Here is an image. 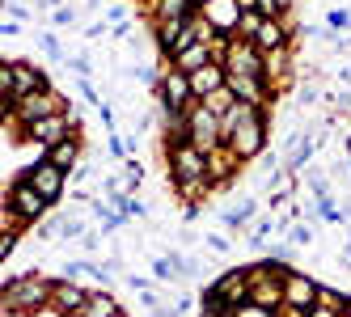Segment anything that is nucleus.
Returning <instances> with one entry per match:
<instances>
[{
  "label": "nucleus",
  "instance_id": "obj_1",
  "mask_svg": "<svg viewBox=\"0 0 351 317\" xmlns=\"http://www.w3.org/2000/svg\"><path fill=\"white\" fill-rule=\"evenodd\" d=\"M56 292V283H47V279H34V275H21L13 283H5V309H17V313H26L34 305H43L47 296Z\"/></svg>",
  "mask_w": 351,
  "mask_h": 317
},
{
  "label": "nucleus",
  "instance_id": "obj_2",
  "mask_svg": "<svg viewBox=\"0 0 351 317\" xmlns=\"http://www.w3.org/2000/svg\"><path fill=\"white\" fill-rule=\"evenodd\" d=\"M216 140H220V114L212 106H195L186 114V144L204 153H216Z\"/></svg>",
  "mask_w": 351,
  "mask_h": 317
},
{
  "label": "nucleus",
  "instance_id": "obj_3",
  "mask_svg": "<svg viewBox=\"0 0 351 317\" xmlns=\"http://www.w3.org/2000/svg\"><path fill=\"white\" fill-rule=\"evenodd\" d=\"M233 153L237 157H254L258 149H263V114L254 110V106H245V118L233 127Z\"/></svg>",
  "mask_w": 351,
  "mask_h": 317
},
{
  "label": "nucleus",
  "instance_id": "obj_4",
  "mask_svg": "<svg viewBox=\"0 0 351 317\" xmlns=\"http://www.w3.org/2000/svg\"><path fill=\"white\" fill-rule=\"evenodd\" d=\"M169 165H173V174H178L182 182H199L208 174V153L195 149V144H178V149L169 153Z\"/></svg>",
  "mask_w": 351,
  "mask_h": 317
},
{
  "label": "nucleus",
  "instance_id": "obj_5",
  "mask_svg": "<svg viewBox=\"0 0 351 317\" xmlns=\"http://www.w3.org/2000/svg\"><path fill=\"white\" fill-rule=\"evenodd\" d=\"M208 301H216V305H241V301H250V271H229V275H220L216 283H212V292H208Z\"/></svg>",
  "mask_w": 351,
  "mask_h": 317
},
{
  "label": "nucleus",
  "instance_id": "obj_6",
  "mask_svg": "<svg viewBox=\"0 0 351 317\" xmlns=\"http://www.w3.org/2000/svg\"><path fill=\"white\" fill-rule=\"evenodd\" d=\"M17 114L26 118V127L38 123V118H51V114H64V102L56 93H30V97H21L17 102Z\"/></svg>",
  "mask_w": 351,
  "mask_h": 317
},
{
  "label": "nucleus",
  "instance_id": "obj_7",
  "mask_svg": "<svg viewBox=\"0 0 351 317\" xmlns=\"http://www.w3.org/2000/svg\"><path fill=\"white\" fill-rule=\"evenodd\" d=\"M26 182L43 194L47 203H51V199H60V190H64V169H56L51 161H43V165H34L30 174H26Z\"/></svg>",
  "mask_w": 351,
  "mask_h": 317
},
{
  "label": "nucleus",
  "instance_id": "obj_8",
  "mask_svg": "<svg viewBox=\"0 0 351 317\" xmlns=\"http://www.w3.org/2000/svg\"><path fill=\"white\" fill-rule=\"evenodd\" d=\"M317 283L309 279V275H296V271H288L284 275V301L292 305V309H309L313 301H317Z\"/></svg>",
  "mask_w": 351,
  "mask_h": 317
},
{
  "label": "nucleus",
  "instance_id": "obj_9",
  "mask_svg": "<svg viewBox=\"0 0 351 317\" xmlns=\"http://www.w3.org/2000/svg\"><path fill=\"white\" fill-rule=\"evenodd\" d=\"M224 72H245V77H263V55L254 42H229V68Z\"/></svg>",
  "mask_w": 351,
  "mask_h": 317
},
{
  "label": "nucleus",
  "instance_id": "obj_10",
  "mask_svg": "<svg viewBox=\"0 0 351 317\" xmlns=\"http://www.w3.org/2000/svg\"><path fill=\"white\" fill-rule=\"evenodd\" d=\"M26 136H30L34 144H47V149H56V144H64V140H68V118H64V114L38 118V123H30V127H26Z\"/></svg>",
  "mask_w": 351,
  "mask_h": 317
},
{
  "label": "nucleus",
  "instance_id": "obj_11",
  "mask_svg": "<svg viewBox=\"0 0 351 317\" xmlns=\"http://www.w3.org/2000/svg\"><path fill=\"white\" fill-rule=\"evenodd\" d=\"M186 77H191L195 97H212V93H220L224 85H229V72H224L220 64H208V68H199V72H186Z\"/></svg>",
  "mask_w": 351,
  "mask_h": 317
},
{
  "label": "nucleus",
  "instance_id": "obj_12",
  "mask_svg": "<svg viewBox=\"0 0 351 317\" xmlns=\"http://www.w3.org/2000/svg\"><path fill=\"white\" fill-rule=\"evenodd\" d=\"M161 97H165V106H169V110H182L191 97H195L191 77H186V72H165V81H161Z\"/></svg>",
  "mask_w": 351,
  "mask_h": 317
},
{
  "label": "nucleus",
  "instance_id": "obj_13",
  "mask_svg": "<svg viewBox=\"0 0 351 317\" xmlns=\"http://www.w3.org/2000/svg\"><path fill=\"white\" fill-rule=\"evenodd\" d=\"M9 207H17L21 216H26V220H34V216H43V212H47V199H43V194H38L30 182H17V186H13V194H9Z\"/></svg>",
  "mask_w": 351,
  "mask_h": 317
},
{
  "label": "nucleus",
  "instance_id": "obj_14",
  "mask_svg": "<svg viewBox=\"0 0 351 317\" xmlns=\"http://www.w3.org/2000/svg\"><path fill=\"white\" fill-rule=\"evenodd\" d=\"M280 301H284V283L280 279H250V305L275 309Z\"/></svg>",
  "mask_w": 351,
  "mask_h": 317
},
{
  "label": "nucleus",
  "instance_id": "obj_15",
  "mask_svg": "<svg viewBox=\"0 0 351 317\" xmlns=\"http://www.w3.org/2000/svg\"><path fill=\"white\" fill-rule=\"evenodd\" d=\"M229 93L237 97V102H250V106H254L258 97H263V85H258V77H245V72H229Z\"/></svg>",
  "mask_w": 351,
  "mask_h": 317
},
{
  "label": "nucleus",
  "instance_id": "obj_16",
  "mask_svg": "<svg viewBox=\"0 0 351 317\" xmlns=\"http://www.w3.org/2000/svg\"><path fill=\"white\" fill-rule=\"evenodd\" d=\"M51 301L60 305V313H85V305H89V296H85L81 288H72V283H56Z\"/></svg>",
  "mask_w": 351,
  "mask_h": 317
},
{
  "label": "nucleus",
  "instance_id": "obj_17",
  "mask_svg": "<svg viewBox=\"0 0 351 317\" xmlns=\"http://www.w3.org/2000/svg\"><path fill=\"white\" fill-rule=\"evenodd\" d=\"M241 13L245 9H233V0H212L208 5V21L220 30H229V26H241Z\"/></svg>",
  "mask_w": 351,
  "mask_h": 317
},
{
  "label": "nucleus",
  "instance_id": "obj_18",
  "mask_svg": "<svg viewBox=\"0 0 351 317\" xmlns=\"http://www.w3.org/2000/svg\"><path fill=\"white\" fill-rule=\"evenodd\" d=\"M208 64H212L208 42H195V47H186V51L178 55V72H199V68H208Z\"/></svg>",
  "mask_w": 351,
  "mask_h": 317
},
{
  "label": "nucleus",
  "instance_id": "obj_19",
  "mask_svg": "<svg viewBox=\"0 0 351 317\" xmlns=\"http://www.w3.org/2000/svg\"><path fill=\"white\" fill-rule=\"evenodd\" d=\"M47 161H51L56 169H68V165H77V140H64V144H56V149L47 153Z\"/></svg>",
  "mask_w": 351,
  "mask_h": 317
},
{
  "label": "nucleus",
  "instance_id": "obj_20",
  "mask_svg": "<svg viewBox=\"0 0 351 317\" xmlns=\"http://www.w3.org/2000/svg\"><path fill=\"white\" fill-rule=\"evenodd\" d=\"M254 47H258V51H275V47H284V30L275 26V21H263V30H258Z\"/></svg>",
  "mask_w": 351,
  "mask_h": 317
},
{
  "label": "nucleus",
  "instance_id": "obj_21",
  "mask_svg": "<svg viewBox=\"0 0 351 317\" xmlns=\"http://www.w3.org/2000/svg\"><path fill=\"white\" fill-rule=\"evenodd\" d=\"M161 21H186L191 17V0H161Z\"/></svg>",
  "mask_w": 351,
  "mask_h": 317
},
{
  "label": "nucleus",
  "instance_id": "obj_22",
  "mask_svg": "<svg viewBox=\"0 0 351 317\" xmlns=\"http://www.w3.org/2000/svg\"><path fill=\"white\" fill-rule=\"evenodd\" d=\"M81 317H119V305L110 296H89V305H85Z\"/></svg>",
  "mask_w": 351,
  "mask_h": 317
},
{
  "label": "nucleus",
  "instance_id": "obj_23",
  "mask_svg": "<svg viewBox=\"0 0 351 317\" xmlns=\"http://www.w3.org/2000/svg\"><path fill=\"white\" fill-rule=\"evenodd\" d=\"M263 21H267L263 13H250V9H245V13H241V30H245L250 38H258V30H263Z\"/></svg>",
  "mask_w": 351,
  "mask_h": 317
},
{
  "label": "nucleus",
  "instance_id": "obj_24",
  "mask_svg": "<svg viewBox=\"0 0 351 317\" xmlns=\"http://www.w3.org/2000/svg\"><path fill=\"white\" fill-rule=\"evenodd\" d=\"M317 301L326 305V313H343V296H339V292H326V288H322V292H317Z\"/></svg>",
  "mask_w": 351,
  "mask_h": 317
},
{
  "label": "nucleus",
  "instance_id": "obj_25",
  "mask_svg": "<svg viewBox=\"0 0 351 317\" xmlns=\"http://www.w3.org/2000/svg\"><path fill=\"white\" fill-rule=\"evenodd\" d=\"M254 13H263L267 21H275V13H280V0H254Z\"/></svg>",
  "mask_w": 351,
  "mask_h": 317
},
{
  "label": "nucleus",
  "instance_id": "obj_26",
  "mask_svg": "<svg viewBox=\"0 0 351 317\" xmlns=\"http://www.w3.org/2000/svg\"><path fill=\"white\" fill-rule=\"evenodd\" d=\"M43 51L51 55V60H64V47H60V38H51V34H43Z\"/></svg>",
  "mask_w": 351,
  "mask_h": 317
},
{
  "label": "nucleus",
  "instance_id": "obj_27",
  "mask_svg": "<svg viewBox=\"0 0 351 317\" xmlns=\"http://www.w3.org/2000/svg\"><path fill=\"white\" fill-rule=\"evenodd\" d=\"M13 246H17V237H13V233L0 237V258H9V254H13Z\"/></svg>",
  "mask_w": 351,
  "mask_h": 317
},
{
  "label": "nucleus",
  "instance_id": "obj_28",
  "mask_svg": "<svg viewBox=\"0 0 351 317\" xmlns=\"http://www.w3.org/2000/svg\"><path fill=\"white\" fill-rule=\"evenodd\" d=\"M292 241H296V246H309V229L296 225V229H292Z\"/></svg>",
  "mask_w": 351,
  "mask_h": 317
},
{
  "label": "nucleus",
  "instance_id": "obj_29",
  "mask_svg": "<svg viewBox=\"0 0 351 317\" xmlns=\"http://www.w3.org/2000/svg\"><path fill=\"white\" fill-rule=\"evenodd\" d=\"M56 21H60V26H68V21H77V13H72V9H56Z\"/></svg>",
  "mask_w": 351,
  "mask_h": 317
},
{
  "label": "nucleus",
  "instance_id": "obj_30",
  "mask_svg": "<svg viewBox=\"0 0 351 317\" xmlns=\"http://www.w3.org/2000/svg\"><path fill=\"white\" fill-rule=\"evenodd\" d=\"M191 5H204V9H208V5H212V0H191Z\"/></svg>",
  "mask_w": 351,
  "mask_h": 317
},
{
  "label": "nucleus",
  "instance_id": "obj_31",
  "mask_svg": "<svg viewBox=\"0 0 351 317\" xmlns=\"http://www.w3.org/2000/svg\"><path fill=\"white\" fill-rule=\"evenodd\" d=\"M347 313H351V305H347Z\"/></svg>",
  "mask_w": 351,
  "mask_h": 317
}]
</instances>
